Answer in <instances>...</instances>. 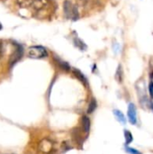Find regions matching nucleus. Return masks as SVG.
<instances>
[{"instance_id": "nucleus-1", "label": "nucleus", "mask_w": 153, "mask_h": 154, "mask_svg": "<svg viewBox=\"0 0 153 154\" xmlns=\"http://www.w3.org/2000/svg\"><path fill=\"white\" fill-rule=\"evenodd\" d=\"M21 5L23 7L31 8L36 14H40L42 12H47L50 8V0H21Z\"/></svg>"}, {"instance_id": "nucleus-2", "label": "nucleus", "mask_w": 153, "mask_h": 154, "mask_svg": "<svg viewBox=\"0 0 153 154\" xmlns=\"http://www.w3.org/2000/svg\"><path fill=\"white\" fill-rule=\"evenodd\" d=\"M63 11L67 19L71 21H77L79 18L78 9L76 5H74L69 0H65L63 2Z\"/></svg>"}, {"instance_id": "nucleus-3", "label": "nucleus", "mask_w": 153, "mask_h": 154, "mask_svg": "<svg viewBox=\"0 0 153 154\" xmlns=\"http://www.w3.org/2000/svg\"><path fill=\"white\" fill-rule=\"evenodd\" d=\"M27 55L32 59H44L48 56V51L42 46L34 45L28 49Z\"/></svg>"}, {"instance_id": "nucleus-4", "label": "nucleus", "mask_w": 153, "mask_h": 154, "mask_svg": "<svg viewBox=\"0 0 153 154\" xmlns=\"http://www.w3.org/2000/svg\"><path fill=\"white\" fill-rule=\"evenodd\" d=\"M23 55V46L16 43L15 44V49L13 51V53L11 54L10 59H9V66H10V68L14 66L22 59Z\"/></svg>"}, {"instance_id": "nucleus-5", "label": "nucleus", "mask_w": 153, "mask_h": 154, "mask_svg": "<svg viewBox=\"0 0 153 154\" xmlns=\"http://www.w3.org/2000/svg\"><path fill=\"white\" fill-rule=\"evenodd\" d=\"M38 149L42 153H50L53 150V143L49 139H42L39 143Z\"/></svg>"}, {"instance_id": "nucleus-6", "label": "nucleus", "mask_w": 153, "mask_h": 154, "mask_svg": "<svg viewBox=\"0 0 153 154\" xmlns=\"http://www.w3.org/2000/svg\"><path fill=\"white\" fill-rule=\"evenodd\" d=\"M128 119L132 125H136L137 123V109L134 104L131 103L128 106Z\"/></svg>"}, {"instance_id": "nucleus-7", "label": "nucleus", "mask_w": 153, "mask_h": 154, "mask_svg": "<svg viewBox=\"0 0 153 154\" xmlns=\"http://www.w3.org/2000/svg\"><path fill=\"white\" fill-rule=\"evenodd\" d=\"M72 73H73V75H74L80 82H82L85 86H87V85H88V82H87V79L86 76H85L80 70H78V69H72Z\"/></svg>"}, {"instance_id": "nucleus-8", "label": "nucleus", "mask_w": 153, "mask_h": 154, "mask_svg": "<svg viewBox=\"0 0 153 154\" xmlns=\"http://www.w3.org/2000/svg\"><path fill=\"white\" fill-rule=\"evenodd\" d=\"M90 125H91V123H90L89 118L87 116H82V119H81V128H82V131L84 133L87 134L89 132V130H90Z\"/></svg>"}, {"instance_id": "nucleus-9", "label": "nucleus", "mask_w": 153, "mask_h": 154, "mask_svg": "<svg viewBox=\"0 0 153 154\" xmlns=\"http://www.w3.org/2000/svg\"><path fill=\"white\" fill-rule=\"evenodd\" d=\"M72 139L78 145H81L82 143H83V140H84L81 134H80V131L78 129H74L72 131Z\"/></svg>"}, {"instance_id": "nucleus-10", "label": "nucleus", "mask_w": 153, "mask_h": 154, "mask_svg": "<svg viewBox=\"0 0 153 154\" xmlns=\"http://www.w3.org/2000/svg\"><path fill=\"white\" fill-rule=\"evenodd\" d=\"M73 42H74V45H75L78 50H80V51H85L87 49V44H86L81 39H79L78 37H75L74 40H73Z\"/></svg>"}, {"instance_id": "nucleus-11", "label": "nucleus", "mask_w": 153, "mask_h": 154, "mask_svg": "<svg viewBox=\"0 0 153 154\" xmlns=\"http://www.w3.org/2000/svg\"><path fill=\"white\" fill-rule=\"evenodd\" d=\"M55 61H56L58 67H59L60 69H62L63 71L68 72V71L70 70V66H69V64L68 62L63 61V60H61L60 59H58V58H55Z\"/></svg>"}, {"instance_id": "nucleus-12", "label": "nucleus", "mask_w": 153, "mask_h": 154, "mask_svg": "<svg viewBox=\"0 0 153 154\" xmlns=\"http://www.w3.org/2000/svg\"><path fill=\"white\" fill-rule=\"evenodd\" d=\"M114 115H115V116L116 117V119L120 122V123H122V124H125L126 123V119H125V116H124V114L121 112V111H119V110H114Z\"/></svg>"}, {"instance_id": "nucleus-13", "label": "nucleus", "mask_w": 153, "mask_h": 154, "mask_svg": "<svg viewBox=\"0 0 153 154\" xmlns=\"http://www.w3.org/2000/svg\"><path fill=\"white\" fill-rule=\"evenodd\" d=\"M115 79H116V80L119 83H122L123 82V79H124V71H123V68H122L121 65H119L118 68H117V69H116Z\"/></svg>"}, {"instance_id": "nucleus-14", "label": "nucleus", "mask_w": 153, "mask_h": 154, "mask_svg": "<svg viewBox=\"0 0 153 154\" xmlns=\"http://www.w3.org/2000/svg\"><path fill=\"white\" fill-rule=\"evenodd\" d=\"M96 106H97L96 101V99L93 98V99L90 101L89 105H88V107H87V114H92V113L96 109Z\"/></svg>"}, {"instance_id": "nucleus-15", "label": "nucleus", "mask_w": 153, "mask_h": 154, "mask_svg": "<svg viewBox=\"0 0 153 154\" xmlns=\"http://www.w3.org/2000/svg\"><path fill=\"white\" fill-rule=\"evenodd\" d=\"M124 138H125V141H126V143L127 144L131 143L133 142V139L131 132L130 131H127V130L124 131Z\"/></svg>"}, {"instance_id": "nucleus-16", "label": "nucleus", "mask_w": 153, "mask_h": 154, "mask_svg": "<svg viewBox=\"0 0 153 154\" xmlns=\"http://www.w3.org/2000/svg\"><path fill=\"white\" fill-rule=\"evenodd\" d=\"M125 151L130 154H142L139 151H137V150H135V149H133V148L128 147V146L125 147Z\"/></svg>"}, {"instance_id": "nucleus-17", "label": "nucleus", "mask_w": 153, "mask_h": 154, "mask_svg": "<svg viewBox=\"0 0 153 154\" xmlns=\"http://www.w3.org/2000/svg\"><path fill=\"white\" fill-rule=\"evenodd\" d=\"M61 148H62L63 152H67V151H69V150L71 149V146H69L68 143L63 142V143H62V145H61Z\"/></svg>"}, {"instance_id": "nucleus-18", "label": "nucleus", "mask_w": 153, "mask_h": 154, "mask_svg": "<svg viewBox=\"0 0 153 154\" xmlns=\"http://www.w3.org/2000/svg\"><path fill=\"white\" fill-rule=\"evenodd\" d=\"M149 93H150V96L153 99V82L151 81L149 85Z\"/></svg>"}, {"instance_id": "nucleus-19", "label": "nucleus", "mask_w": 153, "mask_h": 154, "mask_svg": "<svg viewBox=\"0 0 153 154\" xmlns=\"http://www.w3.org/2000/svg\"><path fill=\"white\" fill-rule=\"evenodd\" d=\"M4 52H5V49H4V44L2 42H0V59H2L3 55H4Z\"/></svg>"}, {"instance_id": "nucleus-20", "label": "nucleus", "mask_w": 153, "mask_h": 154, "mask_svg": "<svg viewBox=\"0 0 153 154\" xmlns=\"http://www.w3.org/2000/svg\"><path fill=\"white\" fill-rule=\"evenodd\" d=\"M78 1H79L82 5H85V4H87V1H88V0H78Z\"/></svg>"}, {"instance_id": "nucleus-21", "label": "nucleus", "mask_w": 153, "mask_h": 154, "mask_svg": "<svg viewBox=\"0 0 153 154\" xmlns=\"http://www.w3.org/2000/svg\"><path fill=\"white\" fill-rule=\"evenodd\" d=\"M2 29H3V25H2V23H0V31H1Z\"/></svg>"}]
</instances>
